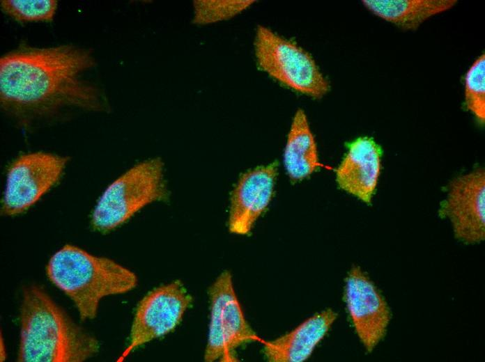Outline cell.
<instances>
[{
  "mask_svg": "<svg viewBox=\"0 0 485 362\" xmlns=\"http://www.w3.org/2000/svg\"><path fill=\"white\" fill-rule=\"evenodd\" d=\"M254 1H195L194 22L206 24L229 19L247 9Z\"/></svg>",
  "mask_w": 485,
  "mask_h": 362,
  "instance_id": "cell-18",
  "label": "cell"
},
{
  "mask_svg": "<svg viewBox=\"0 0 485 362\" xmlns=\"http://www.w3.org/2000/svg\"><path fill=\"white\" fill-rule=\"evenodd\" d=\"M2 10L20 22H51L56 8V0H3Z\"/></svg>",
  "mask_w": 485,
  "mask_h": 362,
  "instance_id": "cell-17",
  "label": "cell"
},
{
  "mask_svg": "<svg viewBox=\"0 0 485 362\" xmlns=\"http://www.w3.org/2000/svg\"><path fill=\"white\" fill-rule=\"evenodd\" d=\"M192 301V295L180 280L148 292L137 306L129 344L116 361H123L136 348L173 331Z\"/></svg>",
  "mask_w": 485,
  "mask_h": 362,
  "instance_id": "cell-7",
  "label": "cell"
},
{
  "mask_svg": "<svg viewBox=\"0 0 485 362\" xmlns=\"http://www.w3.org/2000/svg\"><path fill=\"white\" fill-rule=\"evenodd\" d=\"M168 198L163 162L159 158L144 161L107 187L92 213L91 225L98 231H110L147 205Z\"/></svg>",
  "mask_w": 485,
  "mask_h": 362,
  "instance_id": "cell-4",
  "label": "cell"
},
{
  "mask_svg": "<svg viewBox=\"0 0 485 362\" xmlns=\"http://www.w3.org/2000/svg\"><path fill=\"white\" fill-rule=\"evenodd\" d=\"M20 362H82L98 352V340L77 325L40 286L22 292Z\"/></svg>",
  "mask_w": 485,
  "mask_h": 362,
  "instance_id": "cell-2",
  "label": "cell"
},
{
  "mask_svg": "<svg viewBox=\"0 0 485 362\" xmlns=\"http://www.w3.org/2000/svg\"><path fill=\"white\" fill-rule=\"evenodd\" d=\"M210 321L203 359L206 362H233L236 349L251 342L264 340L247 322L233 286L230 272H222L208 290Z\"/></svg>",
  "mask_w": 485,
  "mask_h": 362,
  "instance_id": "cell-6",
  "label": "cell"
},
{
  "mask_svg": "<svg viewBox=\"0 0 485 362\" xmlns=\"http://www.w3.org/2000/svg\"><path fill=\"white\" fill-rule=\"evenodd\" d=\"M254 50L259 68L284 86L315 99L329 92L330 84L312 56L269 28L257 27Z\"/></svg>",
  "mask_w": 485,
  "mask_h": 362,
  "instance_id": "cell-5",
  "label": "cell"
},
{
  "mask_svg": "<svg viewBox=\"0 0 485 362\" xmlns=\"http://www.w3.org/2000/svg\"><path fill=\"white\" fill-rule=\"evenodd\" d=\"M345 299L360 340L368 352L372 351L385 336L390 312L374 283L358 267L348 274Z\"/></svg>",
  "mask_w": 485,
  "mask_h": 362,
  "instance_id": "cell-10",
  "label": "cell"
},
{
  "mask_svg": "<svg viewBox=\"0 0 485 362\" xmlns=\"http://www.w3.org/2000/svg\"><path fill=\"white\" fill-rule=\"evenodd\" d=\"M46 273L73 301L83 321L96 317L102 298L128 292L138 283L137 275L129 269L70 244L51 257Z\"/></svg>",
  "mask_w": 485,
  "mask_h": 362,
  "instance_id": "cell-3",
  "label": "cell"
},
{
  "mask_svg": "<svg viewBox=\"0 0 485 362\" xmlns=\"http://www.w3.org/2000/svg\"><path fill=\"white\" fill-rule=\"evenodd\" d=\"M347 147L336 170L337 182L342 190L370 204L381 171V148L368 136L357 138Z\"/></svg>",
  "mask_w": 485,
  "mask_h": 362,
  "instance_id": "cell-12",
  "label": "cell"
},
{
  "mask_svg": "<svg viewBox=\"0 0 485 362\" xmlns=\"http://www.w3.org/2000/svg\"><path fill=\"white\" fill-rule=\"evenodd\" d=\"M440 214L450 220L455 237L461 242L475 244L484 239L485 171L483 168H477L451 181Z\"/></svg>",
  "mask_w": 485,
  "mask_h": 362,
  "instance_id": "cell-9",
  "label": "cell"
},
{
  "mask_svg": "<svg viewBox=\"0 0 485 362\" xmlns=\"http://www.w3.org/2000/svg\"><path fill=\"white\" fill-rule=\"evenodd\" d=\"M6 359V352L4 343L2 342V338H1V361H4Z\"/></svg>",
  "mask_w": 485,
  "mask_h": 362,
  "instance_id": "cell-19",
  "label": "cell"
},
{
  "mask_svg": "<svg viewBox=\"0 0 485 362\" xmlns=\"http://www.w3.org/2000/svg\"><path fill=\"white\" fill-rule=\"evenodd\" d=\"M456 0H364L375 15L403 30H416L430 17L451 9Z\"/></svg>",
  "mask_w": 485,
  "mask_h": 362,
  "instance_id": "cell-15",
  "label": "cell"
},
{
  "mask_svg": "<svg viewBox=\"0 0 485 362\" xmlns=\"http://www.w3.org/2000/svg\"><path fill=\"white\" fill-rule=\"evenodd\" d=\"M331 309L319 312L279 338L264 340V354L270 362H302L307 359L337 318Z\"/></svg>",
  "mask_w": 485,
  "mask_h": 362,
  "instance_id": "cell-13",
  "label": "cell"
},
{
  "mask_svg": "<svg viewBox=\"0 0 485 362\" xmlns=\"http://www.w3.org/2000/svg\"><path fill=\"white\" fill-rule=\"evenodd\" d=\"M277 163L259 166L244 173L230 198L229 229L236 235L248 234L267 209L274 194Z\"/></svg>",
  "mask_w": 485,
  "mask_h": 362,
  "instance_id": "cell-11",
  "label": "cell"
},
{
  "mask_svg": "<svg viewBox=\"0 0 485 362\" xmlns=\"http://www.w3.org/2000/svg\"><path fill=\"white\" fill-rule=\"evenodd\" d=\"M94 65L86 50L59 46L22 49L0 59L1 107L15 116L52 113L66 106L98 111V89L81 77Z\"/></svg>",
  "mask_w": 485,
  "mask_h": 362,
  "instance_id": "cell-1",
  "label": "cell"
},
{
  "mask_svg": "<svg viewBox=\"0 0 485 362\" xmlns=\"http://www.w3.org/2000/svg\"><path fill=\"white\" fill-rule=\"evenodd\" d=\"M68 158L37 152L22 155L10 166L1 212L21 214L35 204L60 179Z\"/></svg>",
  "mask_w": 485,
  "mask_h": 362,
  "instance_id": "cell-8",
  "label": "cell"
},
{
  "mask_svg": "<svg viewBox=\"0 0 485 362\" xmlns=\"http://www.w3.org/2000/svg\"><path fill=\"white\" fill-rule=\"evenodd\" d=\"M465 104L478 123L485 122V54L473 62L465 78Z\"/></svg>",
  "mask_w": 485,
  "mask_h": 362,
  "instance_id": "cell-16",
  "label": "cell"
},
{
  "mask_svg": "<svg viewBox=\"0 0 485 362\" xmlns=\"http://www.w3.org/2000/svg\"><path fill=\"white\" fill-rule=\"evenodd\" d=\"M284 164L293 182L308 178L321 166L316 140L302 109H298L293 116L285 145Z\"/></svg>",
  "mask_w": 485,
  "mask_h": 362,
  "instance_id": "cell-14",
  "label": "cell"
}]
</instances>
